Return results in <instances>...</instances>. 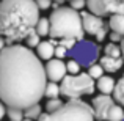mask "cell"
Here are the masks:
<instances>
[{"mask_svg": "<svg viewBox=\"0 0 124 121\" xmlns=\"http://www.w3.org/2000/svg\"><path fill=\"white\" fill-rule=\"evenodd\" d=\"M47 83L39 57L21 44L0 50V101L6 107L27 109L44 97Z\"/></svg>", "mask_w": 124, "mask_h": 121, "instance_id": "1", "label": "cell"}, {"mask_svg": "<svg viewBox=\"0 0 124 121\" xmlns=\"http://www.w3.org/2000/svg\"><path fill=\"white\" fill-rule=\"evenodd\" d=\"M38 19L39 8L35 0H0V35L8 44L25 40Z\"/></svg>", "mask_w": 124, "mask_h": 121, "instance_id": "2", "label": "cell"}, {"mask_svg": "<svg viewBox=\"0 0 124 121\" xmlns=\"http://www.w3.org/2000/svg\"><path fill=\"white\" fill-rule=\"evenodd\" d=\"M49 35L52 38H74L82 40L85 32L82 27V17L77 9L71 6H58L49 17Z\"/></svg>", "mask_w": 124, "mask_h": 121, "instance_id": "3", "label": "cell"}, {"mask_svg": "<svg viewBox=\"0 0 124 121\" xmlns=\"http://www.w3.org/2000/svg\"><path fill=\"white\" fill-rule=\"evenodd\" d=\"M94 113L90 104L80 97H69L57 110L41 113L38 121H94Z\"/></svg>", "mask_w": 124, "mask_h": 121, "instance_id": "4", "label": "cell"}, {"mask_svg": "<svg viewBox=\"0 0 124 121\" xmlns=\"http://www.w3.org/2000/svg\"><path fill=\"white\" fill-rule=\"evenodd\" d=\"M94 79L88 73H77L64 76L61 79L60 94L64 97H82L85 94L94 93Z\"/></svg>", "mask_w": 124, "mask_h": 121, "instance_id": "5", "label": "cell"}, {"mask_svg": "<svg viewBox=\"0 0 124 121\" xmlns=\"http://www.w3.org/2000/svg\"><path fill=\"white\" fill-rule=\"evenodd\" d=\"M99 46L94 41H88L82 38V40H77L76 44L68 50V55H71L80 66H91L99 58Z\"/></svg>", "mask_w": 124, "mask_h": 121, "instance_id": "6", "label": "cell"}, {"mask_svg": "<svg viewBox=\"0 0 124 121\" xmlns=\"http://www.w3.org/2000/svg\"><path fill=\"white\" fill-rule=\"evenodd\" d=\"M86 6L91 13L97 16H108L113 13L124 14V2L123 0H86Z\"/></svg>", "mask_w": 124, "mask_h": 121, "instance_id": "7", "label": "cell"}, {"mask_svg": "<svg viewBox=\"0 0 124 121\" xmlns=\"http://www.w3.org/2000/svg\"><path fill=\"white\" fill-rule=\"evenodd\" d=\"M115 104V99H113L110 94H99V96L93 97L91 101V109H93L94 118H97L99 121H107V113H108V109Z\"/></svg>", "mask_w": 124, "mask_h": 121, "instance_id": "8", "label": "cell"}, {"mask_svg": "<svg viewBox=\"0 0 124 121\" xmlns=\"http://www.w3.org/2000/svg\"><path fill=\"white\" fill-rule=\"evenodd\" d=\"M80 17H82V27L83 32L86 35H91V36H96V33L101 30L102 27H105V22L101 16L94 14L91 11H83L80 13Z\"/></svg>", "mask_w": 124, "mask_h": 121, "instance_id": "9", "label": "cell"}, {"mask_svg": "<svg viewBox=\"0 0 124 121\" xmlns=\"http://www.w3.org/2000/svg\"><path fill=\"white\" fill-rule=\"evenodd\" d=\"M44 71H46V77L50 79L52 82H61V79L68 74L66 63H63L61 58H50V60H47Z\"/></svg>", "mask_w": 124, "mask_h": 121, "instance_id": "10", "label": "cell"}, {"mask_svg": "<svg viewBox=\"0 0 124 121\" xmlns=\"http://www.w3.org/2000/svg\"><path fill=\"white\" fill-rule=\"evenodd\" d=\"M99 65L107 73H116V71H119L123 68L124 60H123V57H108V55H104L101 58Z\"/></svg>", "mask_w": 124, "mask_h": 121, "instance_id": "11", "label": "cell"}, {"mask_svg": "<svg viewBox=\"0 0 124 121\" xmlns=\"http://www.w3.org/2000/svg\"><path fill=\"white\" fill-rule=\"evenodd\" d=\"M36 52L41 60H50L55 52V44L52 41H39V44L36 46Z\"/></svg>", "mask_w": 124, "mask_h": 121, "instance_id": "12", "label": "cell"}, {"mask_svg": "<svg viewBox=\"0 0 124 121\" xmlns=\"http://www.w3.org/2000/svg\"><path fill=\"white\" fill-rule=\"evenodd\" d=\"M108 27L112 28V32L124 36V14H121V13H113L110 16Z\"/></svg>", "mask_w": 124, "mask_h": 121, "instance_id": "13", "label": "cell"}, {"mask_svg": "<svg viewBox=\"0 0 124 121\" xmlns=\"http://www.w3.org/2000/svg\"><path fill=\"white\" fill-rule=\"evenodd\" d=\"M97 88L104 94H112L113 88H115V80L108 76H101L97 79Z\"/></svg>", "mask_w": 124, "mask_h": 121, "instance_id": "14", "label": "cell"}, {"mask_svg": "<svg viewBox=\"0 0 124 121\" xmlns=\"http://www.w3.org/2000/svg\"><path fill=\"white\" fill-rule=\"evenodd\" d=\"M124 120V109L119 104H113L107 113V121H123Z\"/></svg>", "mask_w": 124, "mask_h": 121, "instance_id": "15", "label": "cell"}, {"mask_svg": "<svg viewBox=\"0 0 124 121\" xmlns=\"http://www.w3.org/2000/svg\"><path fill=\"white\" fill-rule=\"evenodd\" d=\"M113 99L119 104V105L124 107V76L115 83V88H113Z\"/></svg>", "mask_w": 124, "mask_h": 121, "instance_id": "16", "label": "cell"}, {"mask_svg": "<svg viewBox=\"0 0 124 121\" xmlns=\"http://www.w3.org/2000/svg\"><path fill=\"white\" fill-rule=\"evenodd\" d=\"M41 113H42V109H41L39 102H36V104H33V105H30V107H27V109H24V116H25V118L38 120Z\"/></svg>", "mask_w": 124, "mask_h": 121, "instance_id": "17", "label": "cell"}, {"mask_svg": "<svg viewBox=\"0 0 124 121\" xmlns=\"http://www.w3.org/2000/svg\"><path fill=\"white\" fill-rule=\"evenodd\" d=\"M44 96H47L49 99H52V97H58L60 96V85H58V82H49V83H46V90H44Z\"/></svg>", "mask_w": 124, "mask_h": 121, "instance_id": "18", "label": "cell"}, {"mask_svg": "<svg viewBox=\"0 0 124 121\" xmlns=\"http://www.w3.org/2000/svg\"><path fill=\"white\" fill-rule=\"evenodd\" d=\"M35 32H36L39 36H46L49 35V17H39L35 25Z\"/></svg>", "mask_w": 124, "mask_h": 121, "instance_id": "19", "label": "cell"}, {"mask_svg": "<svg viewBox=\"0 0 124 121\" xmlns=\"http://www.w3.org/2000/svg\"><path fill=\"white\" fill-rule=\"evenodd\" d=\"M104 52H105V55H108V57H121V47H119V44L112 42V41L104 47Z\"/></svg>", "mask_w": 124, "mask_h": 121, "instance_id": "20", "label": "cell"}, {"mask_svg": "<svg viewBox=\"0 0 124 121\" xmlns=\"http://www.w3.org/2000/svg\"><path fill=\"white\" fill-rule=\"evenodd\" d=\"M6 115L13 121H22V118H24V110L16 109V107H8V109H6Z\"/></svg>", "mask_w": 124, "mask_h": 121, "instance_id": "21", "label": "cell"}, {"mask_svg": "<svg viewBox=\"0 0 124 121\" xmlns=\"http://www.w3.org/2000/svg\"><path fill=\"white\" fill-rule=\"evenodd\" d=\"M88 74H90L93 79H99L101 76H104V68L101 66V65H97V63H93L91 66H88Z\"/></svg>", "mask_w": 124, "mask_h": 121, "instance_id": "22", "label": "cell"}, {"mask_svg": "<svg viewBox=\"0 0 124 121\" xmlns=\"http://www.w3.org/2000/svg\"><path fill=\"white\" fill-rule=\"evenodd\" d=\"M39 38H41V36H39V35H38L35 30L30 32V33L27 35V38H25V40H27V46H28V47H36V46L39 44V41H41Z\"/></svg>", "mask_w": 124, "mask_h": 121, "instance_id": "23", "label": "cell"}, {"mask_svg": "<svg viewBox=\"0 0 124 121\" xmlns=\"http://www.w3.org/2000/svg\"><path fill=\"white\" fill-rule=\"evenodd\" d=\"M80 68H82V66H80V65L77 63L74 58H71V60L66 63V71H68L69 74H77V73H80Z\"/></svg>", "mask_w": 124, "mask_h": 121, "instance_id": "24", "label": "cell"}, {"mask_svg": "<svg viewBox=\"0 0 124 121\" xmlns=\"http://www.w3.org/2000/svg\"><path fill=\"white\" fill-rule=\"evenodd\" d=\"M61 104L63 102H61L58 97H52V99H49L47 104H46V110H47V112H54V110H57Z\"/></svg>", "mask_w": 124, "mask_h": 121, "instance_id": "25", "label": "cell"}, {"mask_svg": "<svg viewBox=\"0 0 124 121\" xmlns=\"http://www.w3.org/2000/svg\"><path fill=\"white\" fill-rule=\"evenodd\" d=\"M68 55V49L66 47H63L61 44H58L57 47H55V52H54V57H57V58H61L63 60L64 57Z\"/></svg>", "mask_w": 124, "mask_h": 121, "instance_id": "26", "label": "cell"}, {"mask_svg": "<svg viewBox=\"0 0 124 121\" xmlns=\"http://www.w3.org/2000/svg\"><path fill=\"white\" fill-rule=\"evenodd\" d=\"M35 3L39 9H49L52 6V0H35Z\"/></svg>", "mask_w": 124, "mask_h": 121, "instance_id": "27", "label": "cell"}, {"mask_svg": "<svg viewBox=\"0 0 124 121\" xmlns=\"http://www.w3.org/2000/svg\"><path fill=\"white\" fill-rule=\"evenodd\" d=\"M69 5H71V8H74V9H82L83 6H86V0H69Z\"/></svg>", "mask_w": 124, "mask_h": 121, "instance_id": "28", "label": "cell"}, {"mask_svg": "<svg viewBox=\"0 0 124 121\" xmlns=\"http://www.w3.org/2000/svg\"><path fill=\"white\" fill-rule=\"evenodd\" d=\"M105 35H107V25H105V27H102V28H101V30L96 33V41H99V42H101V41H104Z\"/></svg>", "mask_w": 124, "mask_h": 121, "instance_id": "29", "label": "cell"}, {"mask_svg": "<svg viewBox=\"0 0 124 121\" xmlns=\"http://www.w3.org/2000/svg\"><path fill=\"white\" fill-rule=\"evenodd\" d=\"M110 40H112V42H119L123 40V36L121 35H118V33H115V32H113L112 35H110Z\"/></svg>", "mask_w": 124, "mask_h": 121, "instance_id": "30", "label": "cell"}, {"mask_svg": "<svg viewBox=\"0 0 124 121\" xmlns=\"http://www.w3.org/2000/svg\"><path fill=\"white\" fill-rule=\"evenodd\" d=\"M5 115H6V107H5V104L0 101V120H2Z\"/></svg>", "mask_w": 124, "mask_h": 121, "instance_id": "31", "label": "cell"}, {"mask_svg": "<svg viewBox=\"0 0 124 121\" xmlns=\"http://www.w3.org/2000/svg\"><path fill=\"white\" fill-rule=\"evenodd\" d=\"M119 47H121V57H123V60H124V36H123V40L119 41Z\"/></svg>", "mask_w": 124, "mask_h": 121, "instance_id": "32", "label": "cell"}, {"mask_svg": "<svg viewBox=\"0 0 124 121\" xmlns=\"http://www.w3.org/2000/svg\"><path fill=\"white\" fill-rule=\"evenodd\" d=\"M5 42H6V41H5V38H3L2 35H0V50H2V49L5 47Z\"/></svg>", "mask_w": 124, "mask_h": 121, "instance_id": "33", "label": "cell"}, {"mask_svg": "<svg viewBox=\"0 0 124 121\" xmlns=\"http://www.w3.org/2000/svg\"><path fill=\"white\" fill-rule=\"evenodd\" d=\"M22 121H33V120H31V118H25V116H24V118H22Z\"/></svg>", "mask_w": 124, "mask_h": 121, "instance_id": "34", "label": "cell"}, {"mask_svg": "<svg viewBox=\"0 0 124 121\" xmlns=\"http://www.w3.org/2000/svg\"><path fill=\"white\" fill-rule=\"evenodd\" d=\"M57 2H64V0H57Z\"/></svg>", "mask_w": 124, "mask_h": 121, "instance_id": "35", "label": "cell"}, {"mask_svg": "<svg viewBox=\"0 0 124 121\" xmlns=\"http://www.w3.org/2000/svg\"><path fill=\"white\" fill-rule=\"evenodd\" d=\"M9 121H13V120H9Z\"/></svg>", "mask_w": 124, "mask_h": 121, "instance_id": "36", "label": "cell"}, {"mask_svg": "<svg viewBox=\"0 0 124 121\" xmlns=\"http://www.w3.org/2000/svg\"><path fill=\"white\" fill-rule=\"evenodd\" d=\"M123 2H124V0H123Z\"/></svg>", "mask_w": 124, "mask_h": 121, "instance_id": "37", "label": "cell"}, {"mask_svg": "<svg viewBox=\"0 0 124 121\" xmlns=\"http://www.w3.org/2000/svg\"><path fill=\"white\" fill-rule=\"evenodd\" d=\"M123 121H124V120H123Z\"/></svg>", "mask_w": 124, "mask_h": 121, "instance_id": "38", "label": "cell"}]
</instances>
